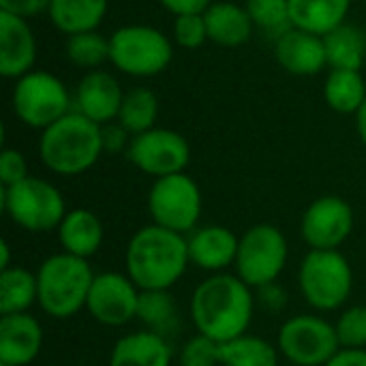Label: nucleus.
I'll return each instance as SVG.
<instances>
[{
    "instance_id": "9d476101",
    "label": "nucleus",
    "mask_w": 366,
    "mask_h": 366,
    "mask_svg": "<svg viewBox=\"0 0 366 366\" xmlns=\"http://www.w3.org/2000/svg\"><path fill=\"white\" fill-rule=\"evenodd\" d=\"M287 262V240L274 225L251 227L238 244L236 270L249 287H264L277 281Z\"/></svg>"
},
{
    "instance_id": "c756f323",
    "label": "nucleus",
    "mask_w": 366,
    "mask_h": 366,
    "mask_svg": "<svg viewBox=\"0 0 366 366\" xmlns=\"http://www.w3.org/2000/svg\"><path fill=\"white\" fill-rule=\"evenodd\" d=\"M64 54L69 62L84 73L103 69L109 62V36H103L99 30L71 34L64 41Z\"/></svg>"
},
{
    "instance_id": "72a5a7b5",
    "label": "nucleus",
    "mask_w": 366,
    "mask_h": 366,
    "mask_svg": "<svg viewBox=\"0 0 366 366\" xmlns=\"http://www.w3.org/2000/svg\"><path fill=\"white\" fill-rule=\"evenodd\" d=\"M337 337L345 350H362L366 345V307L347 309L337 322Z\"/></svg>"
},
{
    "instance_id": "bb28decb",
    "label": "nucleus",
    "mask_w": 366,
    "mask_h": 366,
    "mask_svg": "<svg viewBox=\"0 0 366 366\" xmlns=\"http://www.w3.org/2000/svg\"><path fill=\"white\" fill-rule=\"evenodd\" d=\"M159 118V97L148 86H133L124 92V101L118 114V124L131 135L146 133L157 127Z\"/></svg>"
},
{
    "instance_id": "37998d69",
    "label": "nucleus",
    "mask_w": 366,
    "mask_h": 366,
    "mask_svg": "<svg viewBox=\"0 0 366 366\" xmlns=\"http://www.w3.org/2000/svg\"><path fill=\"white\" fill-rule=\"evenodd\" d=\"M0 251H2L0 268H2V270H6V268H11V257H9V242H6V240H2V242H0Z\"/></svg>"
},
{
    "instance_id": "b1692460",
    "label": "nucleus",
    "mask_w": 366,
    "mask_h": 366,
    "mask_svg": "<svg viewBox=\"0 0 366 366\" xmlns=\"http://www.w3.org/2000/svg\"><path fill=\"white\" fill-rule=\"evenodd\" d=\"M172 350L157 332H135L122 337L112 352L109 366H169Z\"/></svg>"
},
{
    "instance_id": "6e6552de",
    "label": "nucleus",
    "mask_w": 366,
    "mask_h": 366,
    "mask_svg": "<svg viewBox=\"0 0 366 366\" xmlns=\"http://www.w3.org/2000/svg\"><path fill=\"white\" fill-rule=\"evenodd\" d=\"M300 290L307 302L320 311L339 309L352 294V268L339 251L311 249L300 266Z\"/></svg>"
},
{
    "instance_id": "79ce46f5",
    "label": "nucleus",
    "mask_w": 366,
    "mask_h": 366,
    "mask_svg": "<svg viewBox=\"0 0 366 366\" xmlns=\"http://www.w3.org/2000/svg\"><path fill=\"white\" fill-rule=\"evenodd\" d=\"M356 131H358V135H360V139H362V144L366 146V101L362 103V107L356 112Z\"/></svg>"
},
{
    "instance_id": "f03ea898",
    "label": "nucleus",
    "mask_w": 366,
    "mask_h": 366,
    "mask_svg": "<svg viewBox=\"0 0 366 366\" xmlns=\"http://www.w3.org/2000/svg\"><path fill=\"white\" fill-rule=\"evenodd\" d=\"M189 240L161 225L142 227L127 249L129 279L142 290H169L187 270Z\"/></svg>"
},
{
    "instance_id": "39448f33",
    "label": "nucleus",
    "mask_w": 366,
    "mask_h": 366,
    "mask_svg": "<svg viewBox=\"0 0 366 366\" xmlns=\"http://www.w3.org/2000/svg\"><path fill=\"white\" fill-rule=\"evenodd\" d=\"M36 281V302L41 305V309L56 320H66L75 315L81 307H86L94 274L86 259L60 253L41 264Z\"/></svg>"
},
{
    "instance_id": "7ed1b4c3",
    "label": "nucleus",
    "mask_w": 366,
    "mask_h": 366,
    "mask_svg": "<svg viewBox=\"0 0 366 366\" xmlns=\"http://www.w3.org/2000/svg\"><path fill=\"white\" fill-rule=\"evenodd\" d=\"M103 152L101 127L75 109L43 129L39 137V157L43 165L58 176L88 172Z\"/></svg>"
},
{
    "instance_id": "2f4dec72",
    "label": "nucleus",
    "mask_w": 366,
    "mask_h": 366,
    "mask_svg": "<svg viewBox=\"0 0 366 366\" xmlns=\"http://www.w3.org/2000/svg\"><path fill=\"white\" fill-rule=\"evenodd\" d=\"M137 317L152 328V332L161 335L172 326L176 320V305L174 298L167 294V290H152V292H139V305H137Z\"/></svg>"
},
{
    "instance_id": "a878e982",
    "label": "nucleus",
    "mask_w": 366,
    "mask_h": 366,
    "mask_svg": "<svg viewBox=\"0 0 366 366\" xmlns=\"http://www.w3.org/2000/svg\"><path fill=\"white\" fill-rule=\"evenodd\" d=\"M324 99L337 114L356 116L366 101V79L362 71L330 69L324 84Z\"/></svg>"
},
{
    "instance_id": "4c0bfd02",
    "label": "nucleus",
    "mask_w": 366,
    "mask_h": 366,
    "mask_svg": "<svg viewBox=\"0 0 366 366\" xmlns=\"http://www.w3.org/2000/svg\"><path fill=\"white\" fill-rule=\"evenodd\" d=\"M103 131V148L105 152H120V150H129V144H131V133L124 131L118 122H109L105 127H101Z\"/></svg>"
},
{
    "instance_id": "dca6fc26",
    "label": "nucleus",
    "mask_w": 366,
    "mask_h": 366,
    "mask_svg": "<svg viewBox=\"0 0 366 366\" xmlns=\"http://www.w3.org/2000/svg\"><path fill=\"white\" fill-rule=\"evenodd\" d=\"M39 43L30 19L0 11V73L4 79H19L36 69Z\"/></svg>"
},
{
    "instance_id": "ddd939ff",
    "label": "nucleus",
    "mask_w": 366,
    "mask_h": 366,
    "mask_svg": "<svg viewBox=\"0 0 366 366\" xmlns=\"http://www.w3.org/2000/svg\"><path fill=\"white\" fill-rule=\"evenodd\" d=\"M139 287L124 274L103 272L94 274L86 309L90 315L105 326H124L137 317Z\"/></svg>"
},
{
    "instance_id": "412c9836",
    "label": "nucleus",
    "mask_w": 366,
    "mask_h": 366,
    "mask_svg": "<svg viewBox=\"0 0 366 366\" xmlns=\"http://www.w3.org/2000/svg\"><path fill=\"white\" fill-rule=\"evenodd\" d=\"M109 0H51L47 17L64 36L92 32L105 21Z\"/></svg>"
},
{
    "instance_id": "aec40b11",
    "label": "nucleus",
    "mask_w": 366,
    "mask_h": 366,
    "mask_svg": "<svg viewBox=\"0 0 366 366\" xmlns=\"http://www.w3.org/2000/svg\"><path fill=\"white\" fill-rule=\"evenodd\" d=\"M238 244L240 240L227 227L208 225L189 238V257L202 270H223L236 264Z\"/></svg>"
},
{
    "instance_id": "9b49d317",
    "label": "nucleus",
    "mask_w": 366,
    "mask_h": 366,
    "mask_svg": "<svg viewBox=\"0 0 366 366\" xmlns=\"http://www.w3.org/2000/svg\"><path fill=\"white\" fill-rule=\"evenodd\" d=\"M337 328L315 315H298L283 324L279 350L298 366H326L341 350Z\"/></svg>"
},
{
    "instance_id": "423d86ee",
    "label": "nucleus",
    "mask_w": 366,
    "mask_h": 366,
    "mask_svg": "<svg viewBox=\"0 0 366 366\" xmlns=\"http://www.w3.org/2000/svg\"><path fill=\"white\" fill-rule=\"evenodd\" d=\"M11 107L21 124L43 131L73 109V94L56 73L32 69L15 79Z\"/></svg>"
},
{
    "instance_id": "2eb2a0df",
    "label": "nucleus",
    "mask_w": 366,
    "mask_h": 366,
    "mask_svg": "<svg viewBox=\"0 0 366 366\" xmlns=\"http://www.w3.org/2000/svg\"><path fill=\"white\" fill-rule=\"evenodd\" d=\"M122 101L124 90L120 81L105 69L84 73L73 90V109L99 127L118 120Z\"/></svg>"
},
{
    "instance_id": "4be33fe9",
    "label": "nucleus",
    "mask_w": 366,
    "mask_h": 366,
    "mask_svg": "<svg viewBox=\"0 0 366 366\" xmlns=\"http://www.w3.org/2000/svg\"><path fill=\"white\" fill-rule=\"evenodd\" d=\"M58 238L64 253L88 259L94 255L103 242V223L99 217L86 208L69 210L58 227Z\"/></svg>"
},
{
    "instance_id": "7c9ffc66",
    "label": "nucleus",
    "mask_w": 366,
    "mask_h": 366,
    "mask_svg": "<svg viewBox=\"0 0 366 366\" xmlns=\"http://www.w3.org/2000/svg\"><path fill=\"white\" fill-rule=\"evenodd\" d=\"M253 26L266 32L272 39H279L292 26L290 0H247L244 2Z\"/></svg>"
},
{
    "instance_id": "4468645a",
    "label": "nucleus",
    "mask_w": 366,
    "mask_h": 366,
    "mask_svg": "<svg viewBox=\"0 0 366 366\" xmlns=\"http://www.w3.org/2000/svg\"><path fill=\"white\" fill-rule=\"evenodd\" d=\"M354 227V212L347 202L335 195L315 199L302 217V238L311 249L337 251Z\"/></svg>"
},
{
    "instance_id": "c9c22d12",
    "label": "nucleus",
    "mask_w": 366,
    "mask_h": 366,
    "mask_svg": "<svg viewBox=\"0 0 366 366\" xmlns=\"http://www.w3.org/2000/svg\"><path fill=\"white\" fill-rule=\"evenodd\" d=\"M28 178L26 157L15 148H2L0 152V182L2 187H13Z\"/></svg>"
},
{
    "instance_id": "f8f14e48",
    "label": "nucleus",
    "mask_w": 366,
    "mask_h": 366,
    "mask_svg": "<svg viewBox=\"0 0 366 366\" xmlns=\"http://www.w3.org/2000/svg\"><path fill=\"white\" fill-rule=\"evenodd\" d=\"M127 157L139 172L154 178H165L187 169L191 161V146L178 131L154 127L131 137Z\"/></svg>"
},
{
    "instance_id": "f3484780",
    "label": "nucleus",
    "mask_w": 366,
    "mask_h": 366,
    "mask_svg": "<svg viewBox=\"0 0 366 366\" xmlns=\"http://www.w3.org/2000/svg\"><path fill=\"white\" fill-rule=\"evenodd\" d=\"M274 58L283 71L298 77H313L328 66L324 36L290 28L274 39Z\"/></svg>"
},
{
    "instance_id": "1a4fd4ad",
    "label": "nucleus",
    "mask_w": 366,
    "mask_h": 366,
    "mask_svg": "<svg viewBox=\"0 0 366 366\" xmlns=\"http://www.w3.org/2000/svg\"><path fill=\"white\" fill-rule=\"evenodd\" d=\"M148 210L154 225L176 234L191 232L202 214V193L197 182L184 172L157 178L148 193Z\"/></svg>"
},
{
    "instance_id": "20e7f679",
    "label": "nucleus",
    "mask_w": 366,
    "mask_h": 366,
    "mask_svg": "<svg viewBox=\"0 0 366 366\" xmlns=\"http://www.w3.org/2000/svg\"><path fill=\"white\" fill-rule=\"evenodd\" d=\"M174 41L150 24H127L109 34V64L135 79L157 77L174 60Z\"/></svg>"
},
{
    "instance_id": "ea45409f",
    "label": "nucleus",
    "mask_w": 366,
    "mask_h": 366,
    "mask_svg": "<svg viewBox=\"0 0 366 366\" xmlns=\"http://www.w3.org/2000/svg\"><path fill=\"white\" fill-rule=\"evenodd\" d=\"M259 302L270 311H279L285 305V292L277 283L264 285L259 287Z\"/></svg>"
},
{
    "instance_id": "cd10ccee",
    "label": "nucleus",
    "mask_w": 366,
    "mask_h": 366,
    "mask_svg": "<svg viewBox=\"0 0 366 366\" xmlns=\"http://www.w3.org/2000/svg\"><path fill=\"white\" fill-rule=\"evenodd\" d=\"M39 300V281L24 268H6L0 272V315L26 313Z\"/></svg>"
},
{
    "instance_id": "c03bdc74",
    "label": "nucleus",
    "mask_w": 366,
    "mask_h": 366,
    "mask_svg": "<svg viewBox=\"0 0 366 366\" xmlns=\"http://www.w3.org/2000/svg\"><path fill=\"white\" fill-rule=\"evenodd\" d=\"M0 366H11V365H2V362H0Z\"/></svg>"
},
{
    "instance_id": "0eeeda50",
    "label": "nucleus",
    "mask_w": 366,
    "mask_h": 366,
    "mask_svg": "<svg viewBox=\"0 0 366 366\" xmlns=\"http://www.w3.org/2000/svg\"><path fill=\"white\" fill-rule=\"evenodd\" d=\"M0 199L11 221L28 232H49L66 217L60 191L43 178L28 176L13 187H2Z\"/></svg>"
},
{
    "instance_id": "6ab92c4d",
    "label": "nucleus",
    "mask_w": 366,
    "mask_h": 366,
    "mask_svg": "<svg viewBox=\"0 0 366 366\" xmlns=\"http://www.w3.org/2000/svg\"><path fill=\"white\" fill-rule=\"evenodd\" d=\"M204 19L208 28V41L227 49L244 45L255 30L247 6L232 0H214L206 9Z\"/></svg>"
},
{
    "instance_id": "a19ab883",
    "label": "nucleus",
    "mask_w": 366,
    "mask_h": 366,
    "mask_svg": "<svg viewBox=\"0 0 366 366\" xmlns=\"http://www.w3.org/2000/svg\"><path fill=\"white\" fill-rule=\"evenodd\" d=\"M326 366H366V350H341Z\"/></svg>"
},
{
    "instance_id": "393cba45",
    "label": "nucleus",
    "mask_w": 366,
    "mask_h": 366,
    "mask_svg": "<svg viewBox=\"0 0 366 366\" xmlns=\"http://www.w3.org/2000/svg\"><path fill=\"white\" fill-rule=\"evenodd\" d=\"M328 66L362 71L366 62V32L345 21L324 36Z\"/></svg>"
},
{
    "instance_id": "5701e85b",
    "label": "nucleus",
    "mask_w": 366,
    "mask_h": 366,
    "mask_svg": "<svg viewBox=\"0 0 366 366\" xmlns=\"http://www.w3.org/2000/svg\"><path fill=\"white\" fill-rule=\"evenodd\" d=\"M352 0H290L292 26L326 36L347 21Z\"/></svg>"
},
{
    "instance_id": "c85d7f7f",
    "label": "nucleus",
    "mask_w": 366,
    "mask_h": 366,
    "mask_svg": "<svg viewBox=\"0 0 366 366\" xmlns=\"http://www.w3.org/2000/svg\"><path fill=\"white\" fill-rule=\"evenodd\" d=\"M219 358L223 366H277V350L257 337H236L232 341L219 343Z\"/></svg>"
},
{
    "instance_id": "e433bc0d",
    "label": "nucleus",
    "mask_w": 366,
    "mask_h": 366,
    "mask_svg": "<svg viewBox=\"0 0 366 366\" xmlns=\"http://www.w3.org/2000/svg\"><path fill=\"white\" fill-rule=\"evenodd\" d=\"M49 2L51 0H0V11L24 17V19H32L43 13L47 15Z\"/></svg>"
},
{
    "instance_id": "f704fd0d",
    "label": "nucleus",
    "mask_w": 366,
    "mask_h": 366,
    "mask_svg": "<svg viewBox=\"0 0 366 366\" xmlns=\"http://www.w3.org/2000/svg\"><path fill=\"white\" fill-rule=\"evenodd\" d=\"M221 358H219V343L197 335L193 337L180 354V366H219Z\"/></svg>"
},
{
    "instance_id": "58836bf2",
    "label": "nucleus",
    "mask_w": 366,
    "mask_h": 366,
    "mask_svg": "<svg viewBox=\"0 0 366 366\" xmlns=\"http://www.w3.org/2000/svg\"><path fill=\"white\" fill-rule=\"evenodd\" d=\"M214 0H159V4L169 11L174 17L178 15H191V13H206V9Z\"/></svg>"
},
{
    "instance_id": "473e14b6",
    "label": "nucleus",
    "mask_w": 366,
    "mask_h": 366,
    "mask_svg": "<svg viewBox=\"0 0 366 366\" xmlns=\"http://www.w3.org/2000/svg\"><path fill=\"white\" fill-rule=\"evenodd\" d=\"M172 41L180 49H199L208 41V28L204 13L178 15L172 24Z\"/></svg>"
},
{
    "instance_id": "f257e3e1",
    "label": "nucleus",
    "mask_w": 366,
    "mask_h": 366,
    "mask_svg": "<svg viewBox=\"0 0 366 366\" xmlns=\"http://www.w3.org/2000/svg\"><path fill=\"white\" fill-rule=\"evenodd\" d=\"M191 315L199 335L225 343L242 337L253 317V294L240 277L214 274L191 298Z\"/></svg>"
},
{
    "instance_id": "a211bd4d",
    "label": "nucleus",
    "mask_w": 366,
    "mask_h": 366,
    "mask_svg": "<svg viewBox=\"0 0 366 366\" xmlns=\"http://www.w3.org/2000/svg\"><path fill=\"white\" fill-rule=\"evenodd\" d=\"M43 343L39 322L28 313H13L0 317V362L11 366L30 365Z\"/></svg>"
}]
</instances>
